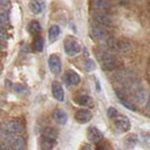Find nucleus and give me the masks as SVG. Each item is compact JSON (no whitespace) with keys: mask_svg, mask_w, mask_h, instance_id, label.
<instances>
[{"mask_svg":"<svg viewBox=\"0 0 150 150\" xmlns=\"http://www.w3.org/2000/svg\"><path fill=\"white\" fill-rule=\"evenodd\" d=\"M97 58L100 66H102V69L105 71H112V70L117 69L121 66V61L112 52L104 51V50L99 51V52H97Z\"/></svg>","mask_w":150,"mask_h":150,"instance_id":"1","label":"nucleus"},{"mask_svg":"<svg viewBox=\"0 0 150 150\" xmlns=\"http://www.w3.org/2000/svg\"><path fill=\"white\" fill-rule=\"evenodd\" d=\"M107 49L111 52H119V53H128L132 50L133 45L132 43L125 40V38H110L106 41Z\"/></svg>","mask_w":150,"mask_h":150,"instance_id":"2","label":"nucleus"},{"mask_svg":"<svg viewBox=\"0 0 150 150\" xmlns=\"http://www.w3.org/2000/svg\"><path fill=\"white\" fill-rule=\"evenodd\" d=\"M1 130L6 133V134H17L21 133L23 131V124L19 120H7L2 122L1 124Z\"/></svg>","mask_w":150,"mask_h":150,"instance_id":"3","label":"nucleus"},{"mask_svg":"<svg viewBox=\"0 0 150 150\" xmlns=\"http://www.w3.org/2000/svg\"><path fill=\"white\" fill-rule=\"evenodd\" d=\"M93 21L96 23V25H99V26H103V27H106V26H111L113 24V19L112 17L108 15L105 11H94L93 13Z\"/></svg>","mask_w":150,"mask_h":150,"instance_id":"4","label":"nucleus"},{"mask_svg":"<svg viewBox=\"0 0 150 150\" xmlns=\"http://www.w3.org/2000/svg\"><path fill=\"white\" fill-rule=\"evenodd\" d=\"M90 35L95 40H98V41H107L111 38L110 32L106 30L105 27L96 25V24L90 27Z\"/></svg>","mask_w":150,"mask_h":150,"instance_id":"5","label":"nucleus"},{"mask_svg":"<svg viewBox=\"0 0 150 150\" xmlns=\"http://www.w3.org/2000/svg\"><path fill=\"white\" fill-rule=\"evenodd\" d=\"M81 47L79 42L74 38H67L64 40V51L68 55H76L80 52Z\"/></svg>","mask_w":150,"mask_h":150,"instance_id":"6","label":"nucleus"},{"mask_svg":"<svg viewBox=\"0 0 150 150\" xmlns=\"http://www.w3.org/2000/svg\"><path fill=\"white\" fill-rule=\"evenodd\" d=\"M7 144L13 150H23L25 147V141L21 135L17 134H6Z\"/></svg>","mask_w":150,"mask_h":150,"instance_id":"7","label":"nucleus"},{"mask_svg":"<svg viewBox=\"0 0 150 150\" xmlns=\"http://www.w3.org/2000/svg\"><path fill=\"white\" fill-rule=\"evenodd\" d=\"M114 125H115V128L117 129L119 131L121 132H128L130 128H131V123H130V120H129L128 116H125V115H121L119 114L117 116H115L114 119Z\"/></svg>","mask_w":150,"mask_h":150,"instance_id":"8","label":"nucleus"},{"mask_svg":"<svg viewBox=\"0 0 150 150\" xmlns=\"http://www.w3.org/2000/svg\"><path fill=\"white\" fill-rule=\"evenodd\" d=\"M49 68L51 70V72L54 75H60L61 70H62V62L61 59L57 54H51L49 58Z\"/></svg>","mask_w":150,"mask_h":150,"instance_id":"9","label":"nucleus"},{"mask_svg":"<svg viewBox=\"0 0 150 150\" xmlns=\"http://www.w3.org/2000/svg\"><path fill=\"white\" fill-rule=\"evenodd\" d=\"M75 119L78 123L80 124H85L87 122H89L93 119V114L87 108H80L75 113Z\"/></svg>","mask_w":150,"mask_h":150,"instance_id":"10","label":"nucleus"},{"mask_svg":"<svg viewBox=\"0 0 150 150\" xmlns=\"http://www.w3.org/2000/svg\"><path fill=\"white\" fill-rule=\"evenodd\" d=\"M63 80H64L67 86H75V85H78L80 83V76L74 70H68L64 74Z\"/></svg>","mask_w":150,"mask_h":150,"instance_id":"11","label":"nucleus"},{"mask_svg":"<svg viewBox=\"0 0 150 150\" xmlns=\"http://www.w3.org/2000/svg\"><path fill=\"white\" fill-rule=\"evenodd\" d=\"M87 137H88V140L91 141V142H94V143L102 142V141H103V139H104L103 133H102L97 128H95V127H90V128L88 129Z\"/></svg>","mask_w":150,"mask_h":150,"instance_id":"12","label":"nucleus"},{"mask_svg":"<svg viewBox=\"0 0 150 150\" xmlns=\"http://www.w3.org/2000/svg\"><path fill=\"white\" fill-rule=\"evenodd\" d=\"M52 94L53 97L57 100H59V102L64 100V90H63L62 85L59 81H53L52 83Z\"/></svg>","mask_w":150,"mask_h":150,"instance_id":"13","label":"nucleus"},{"mask_svg":"<svg viewBox=\"0 0 150 150\" xmlns=\"http://www.w3.org/2000/svg\"><path fill=\"white\" fill-rule=\"evenodd\" d=\"M53 119L54 121L60 124V125H64L68 121V114L62 108H55L53 112Z\"/></svg>","mask_w":150,"mask_h":150,"instance_id":"14","label":"nucleus"},{"mask_svg":"<svg viewBox=\"0 0 150 150\" xmlns=\"http://www.w3.org/2000/svg\"><path fill=\"white\" fill-rule=\"evenodd\" d=\"M93 6L99 11H106L111 6V0H93Z\"/></svg>","mask_w":150,"mask_h":150,"instance_id":"15","label":"nucleus"},{"mask_svg":"<svg viewBox=\"0 0 150 150\" xmlns=\"http://www.w3.org/2000/svg\"><path fill=\"white\" fill-rule=\"evenodd\" d=\"M60 35V27L58 25H51L49 28V41L50 43H54Z\"/></svg>","mask_w":150,"mask_h":150,"instance_id":"16","label":"nucleus"},{"mask_svg":"<svg viewBox=\"0 0 150 150\" xmlns=\"http://www.w3.org/2000/svg\"><path fill=\"white\" fill-rule=\"evenodd\" d=\"M42 138L43 139H47V140H51V141H55L57 138H58V132H57L55 129L46 128L42 132Z\"/></svg>","mask_w":150,"mask_h":150,"instance_id":"17","label":"nucleus"},{"mask_svg":"<svg viewBox=\"0 0 150 150\" xmlns=\"http://www.w3.org/2000/svg\"><path fill=\"white\" fill-rule=\"evenodd\" d=\"M75 102L80 106H93V98L88 95H81L75 98Z\"/></svg>","mask_w":150,"mask_h":150,"instance_id":"18","label":"nucleus"},{"mask_svg":"<svg viewBox=\"0 0 150 150\" xmlns=\"http://www.w3.org/2000/svg\"><path fill=\"white\" fill-rule=\"evenodd\" d=\"M28 6H30V9L35 14V15L41 14L42 10H43V6H42V4L40 2V0H30Z\"/></svg>","mask_w":150,"mask_h":150,"instance_id":"19","label":"nucleus"},{"mask_svg":"<svg viewBox=\"0 0 150 150\" xmlns=\"http://www.w3.org/2000/svg\"><path fill=\"white\" fill-rule=\"evenodd\" d=\"M137 142H138V137L135 134H129L128 137L124 139V146H125L128 149L134 148Z\"/></svg>","mask_w":150,"mask_h":150,"instance_id":"20","label":"nucleus"},{"mask_svg":"<svg viewBox=\"0 0 150 150\" xmlns=\"http://www.w3.org/2000/svg\"><path fill=\"white\" fill-rule=\"evenodd\" d=\"M28 32H30L32 35L36 36L41 33V25L38 24V22L36 21H32V22L28 24Z\"/></svg>","mask_w":150,"mask_h":150,"instance_id":"21","label":"nucleus"},{"mask_svg":"<svg viewBox=\"0 0 150 150\" xmlns=\"http://www.w3.org/2000/svg\"><path fill=\"white\" fill-rule=\"evenodd\" d=\"M33 46H34V49L36 51H38V52L43 51V49H44V38H42V36H36L35 40H34Z\"/></svg>","mask_w":150,"mask_h":150,"instance_id":"22","label":"nucleus"},{"mask_svg":"<svg viewBox=\"0 0 150 150\" xmlns=\"http://www.w3.org/2000/svg\"><path fill=\"white\" fill-rule=\"evenodd\" d=\"M55 141H51V140H47V139H43L42 138V141H41V146L44 150H50L54 146Z\"/></svg>","mask_w":150,"mask_h":150,"instance_id":"23","label":"nucleus"},{"mask_svg":"<svg viewBox=\"0 0 150 150\" xmlns=\"http://www.w3.org/2000/svg\"><path fill=\"white\" fill-rule=\"evenodd\" d=\"M8 21H9V17H8L7 13L4 10H0V26L8 24Z\"/></svg>","mask_w":150,"mask_h":150,"instance_id":"24","label":"nucleus"},{"mask_svg":"<svg viewBox=\"0 0 150 150\" xmlns=\"http://www.w3.org/2000/svg\"><path fill=\"white\" fill-rule=\"evenodd\" d=\"M85 68H86L87 71H93V70L96 68L95 62L93 60H90V59H87V60L85 61Z\"/></svg>","mask_w":150,"mask_h":150,"instance_id":"25","label":"nucleus"},{"mask_svg":"<svg viewBox=\"0 0 150 150\" xmlns=\"http://www.w3.org/2000/svg\"><path fill=\"white\" fill-rule=\"evenodd\" d=\"M107 115H108V117H110V119H114L115 116H117V115H119V112H117V110H116V108H114V107H110V108L107 110Z\"/></svg>","mask_w":150,"mask_h":150,"instance_id":"26","label":"nucleus"},{"mask_svg":"<svg viewBox=\"0 0 150 150\" xmlns=\"http://www.w3.org/2000/svg\"><path fill=\"white\" fill-rule=\"evenodd\" d=\"M96 150H110V149H108L107 144L99 142V143H97V146H96Z\"/></svg>","mask_w":150,"mask_h":150,"instance_id":"27","label":"nucleus"},{"mask_svg":"<svg viewBox=\"0 0 150 150\" xmlns=\"http://www.w3.org/2000/svg\"><path fill=\"white\" fill-rule=\"evenodd\" d=\"M24 89H25V87H24L23 85H21V83H17V85H15V90H16V91L21 93V91H23Z\"/></svg>","mask_w":150,"mask_h":150,"instance_id":"28","label":"nucleus"},{"mask_svg":"<svg viewBox=\"0 0 150 150\" xmlns=\"http://www.w3.org/2000/svg\"><path fill=\"white\" fill-rule=\"evenodd\" d=\"M0 150H13L6 143H0Z\"/></svg>","mask_w":150,"mask_h":150,"instance_id":"29","label":"nucleus"},{"mask_svg":"<svg viewBox=\"0 0 150 150\" xmlns=\"http://www.w3.org/2000/svg\"><path fill=\"white\" fill-rule=\"evenodd\" d=\"M6 36V30L2 26H0V38H4Z\"/></svg>","mask_w":150,"mask_h":150,"instance_id":"30","label":"nucleus"},{"mask_svg":"<svg viewBox=\"0 0 150 150\" xmlns=\"http://www.w3.org/2000/svg\"><path fill=\"white\" fill-rule=\"evenodd\" d=\"M9 4V0H0V6H7Z\"/></svg>","mask_w":150,"mask_h":150,"instance_id":"31","label":"nucleus"},{"mask_svg":"<svg viewBox=\"0 0 150 150\" xmlns=\"http://www.w3.org/2000/svg\"><path fill=\"white\" fill-rule=\"evenodd\" d=\"M147 110L150 111V96H149V98H148V100H147Z\"/></svg>","mask_w":150,"mask_h":150,"instance_id":"32","label":"nucleus"},{"mask_svg":"<svg viewBox=\"0 0 150 150\" xmlns=\"http://www.w3.org/2000/svg\"><path fill=\"white\" fill-rule=\"evenodd\" d=\"M4 46H5V42L2 41V38H0V49L4 47Z\"/></svg>","mask_w":150,"mask_h":150,"instance_id":"33","label":"nucleus"},{"mask_svg":"<svg viewBox=\"0 0 150 150\" xmlns=\"http://www.w3.org/2000/svg\"><path fill=\"white\" fill-rule=\"evenodd\" d=\"M81 150H91V148H90V146H85Z\"/></svg>","mask_w":150,"mask_h":150,"instance_id":"34","label":"nucleus"}]
</instances>
